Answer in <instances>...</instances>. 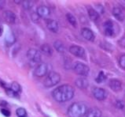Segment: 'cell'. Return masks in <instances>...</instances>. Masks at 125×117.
Here are the masks:
<instances>
[{"instance_id": "obj_27", "label": "cell", "mask_w": 125, "mask_h": 117, "mask_svg": "<svg viewBox=\"0 0 125 117\" xmlns=\"http://www.w3.org/2000/svg\"><path fill=\"white\" fill-rule=\"evenodd\" d=\"M105 79H106V75H105L103 71H101L95 78V81L97 83H101V82H102Z\"/></svg>"}, {"instance_id": "obj_1", "label": "cell", "mask_w": 125, "mask_h": 117, "mask_svg": "<svg viewBox=\"0 0 125 117\" xmlns=\"http://www.w3.org/2000/svg\"><path fill=\"white\" fill-rule=\"evenodd\" d=\"M74 90L73 87L70 85H62L56 88L52 92L53 98L56 101L60 103L66 102L70 100L74 97Z\"/></svg>"}, {"instance_id": "obj_28", "label": "cell", "mask_w": 125, "mask_h": 117, "mask_svg": "<svg viewBox=\"0 0 125 117\" xmlns=\"http://www.w3.org/2000/svg\"><path fill=\"white\" fill-rule=\"evenodd\" d=\"M119 64L121 68L125 70V55H123L119 59Z\"/></svg>"}, {"instance_id": "obj_13", "label": "cell", "mask_w": 125, "mask_h": 117, "mask_svg": "<svg viewBox=\"0 0 125 117\" xmlns=\"http://www.w3.org/2000/svg\"><path fill=\"white\" fill-rule=\"evenodd\" d=\"M113 14L115 17L116 19H117L120 22H123V21L125 19V14L123 11V10L121 8H120L118 6L113 7Z\"/></svg>"}, {"instance_id": "obj_16", "label": "cell", "mask_w": 125, "mask_h": 117, "mask_svg": "<svg viewBox=\"0 0 125 117\" xmlns=\"http://www.w3.org/2000/svg\"><path fill=\"white\" fill-rule=\"evenodd\" d=\"M76 85L80 89H86L88 87L89 85V82L87 81V79L86 78H78L75 82Z\"/></svg>"}, {"instance_id": "obj_31", "label": "cell", "mask_w": 125, "mask_h": 117, "mask_svg": "<svg viewBox=\"0 0 125 117\" xmlns=\"http://www.w3.org/2000/svg\"><path fill=\"white\" fill-rule=\"evenodd\" d=\"M119 45L123 48H125V36H123L120 40H119Z\"/></svg>"}, {"instance_id": "obj_36", "label": "cell", "mask_w": 125, "mask_h": 117, "mask_svg": "<svg viewBox=\"0 0 125 117\" xmlns=\"http://www.w3.org/2000/svg\"><path fill=\"white\" fill-rule=\"evenodd\" d=\"M25 117H27V116H25Z\"/></svg>"}, {"instance_id": "obj_9", "label": "cell", "mask_w": 125, "mask_h": 117, "mask_svg": "<svg viewBox=\"0 0 125 117\" xmlns=\"http://www.w3.org/2000/svg\"><path fill=\"white\" fill-rule=\"evenodd\" d=\"M104 33L108 36H113L115 33V28L113 23L111 21H107L103 25Z\"/></svg>"}, {"instance_id": "obj_2", "label": "cell", "mask_w": 125, "mask_h": 117, "mask_svg": "<svg viewBox=\"0 0 125 117\" xmlns=\"http://www.w3.org/2000/svg\"><path fill=\"white\" fill-rule=\"evenodd\" d=\"M88 111L87 106L83 102H75L68 108L67 115L69 117H83Z\"/></svg>"}, {"instance_id": "obj_23", "label": "cell", "mask_w": 125, "mask_h": 117, "mask_svg": "<svg viewBox=\"0 0 125 117\" xmlns=\"http://www.w3.org/2000/svg\"><path fill=\"white\" fill-rule=\"evenodd\" d=\"M10 89L13 91H14L15 93H18L19 92H21V85H19V83H17L16 82H13L12 84L10 85Z\"/></svg>"}, {"instance_id": "obj_14", "label": "cell", "mask_w": 125, "mask_h": 117, "mask_svg": "<svg viewBox=\"0 0 125 117\" xmlns=\"http://www.w3.org/2000/svg\"><path fill=\"white\" fill-rule=\"evenodd\" d=\"M109 85L114 92H120L122 89V83L117 79H111L109 81Z\"/></svg>"}, {"instance_id": "obj_3", "label": "cell", "mask_w": 125, "mask_h": 117, "mask_svg": "<svg viewBox=\"0 0 125 117\" xmlns=\"http://www.w3.org/2000/svg\"><path fill=\"white\" fill-rule=\"evenodd\" d=\"M61 81V76L58 73L55 71L50 72L44 81V85L46 87H53L59 83Z\"/></svg>"}, {"instance_id": "obj_24", "label": "cell", "mask_w": 125, "mask_h": 117, "mask_svg": "<svg viewBox=\"0 0 125 117\" xmlns=\"http://www.w3.org/2000/svg\"><path fill=\"white\" fill-rule=\"evenodd\" d=\"M23 7H24V9L26 10H29L31 9L32 7L33 6V5H34V2H32V1H23L21 2V3Z\"/></svg>"}, {"instance_id": "obj_29", "label": "cell", "mask_w": 125, "mask_h": 117, "mask_svg": "<svg viewBox=\"0 0 125 117\" xmlns=\"http://www.w3.org/2000/svg\"><path fill=\"white\" fill-rule=\"evenodd\" d=\"M1 112L3 114V115L5 116H6V117H8L10 116V111H8L7 109H5V108H2L1 109Z\"/></svg>"}, {"instance_id": "obj_15", "label": "cell", "mask_w": 125, "mask_h": 117, "mask_svg": "<svg viewBox=\"0 0 125 117\" xmlns=\"http://www.w3.org/2000/svg\"><path fill=\"white\" fill-rule=\"evenodd\" d=\"M50 10L46 6H40L37 8V14L41 17H47L50 15Z\"/></svg>"}, {"instance_id": "obj_6", "label": "cell", "mask_w": 125, "mask_h": 117, "mask_svg": "<svg viewBox=\"0 0 125 117\" xmlns=\"http://www.w3.org/2000/svg\"><path fill=\"white\" fill-rule=\"evenodd\" d=\"M69 52L72 54L73 56H75L79 58H85L86 56V52L84 48L78 45H72L69 48Z\"/></svg>"}, {"instance_id": "obj_30", "label": "cell", "mask_w": 125, "mask_h": 117, "mask_svg": "<svg viewBox=\"0 0 125 117\" xmlns=\"http://www.w3.org/2000/svg\"><path fill=\"white\" fill-rule=\"evenodd\" d=\"M39 16L37 14V13H33V14H32V21H34L35 22H37L38 20H39Z\"/></svg>"}, {"instance_id": "obj_12", "label": "cell", "mask_w": 125, "mask_h": 117, "mask_svg": "<svg viewBox=\"0 0 125 117\" xmlns=\"http://www.w3.org/2000/svg\"><path fill=\"white\" fill-rule=\"evenodd\" d=\"M46 25H47V28L51 32L57 33L59 30V26H58V24L56 21L53 20V19H46L45 20Z\"/></svg>"}, {"instance_id": "obj_10", "label": "cell", "mask_w": 125, "mask_h": 117, "mask_svg": "<svg viewBox=\"0 0 125 117\" xmlns=\"http://www.w3.org/2000/svg\"><path fill=\"white\" fill-rule=\"evenodd\" d=\"M81 35L85 40L88 41H94L95 39V36L92 30L88 28H83L81 29Z\"/></svg>"}, {"instance_id": "obj_32", "label": "cell", "mask_w": 125, "mask_h": 117, "mask_svg": "<svg viewBox=\"0 0 125 117\" xmlns=\"http://www.w3.org/2000/svg\"><path fill=\"white\" fill-rule=\"evenodd\" d=\"M0 85H1L2 87L5 88V89H8V87H7V85L6 82H4L3 81H0Z\"/></svg>"}, {"instance_id": "obj_33", "label": "cell", "mask_w": 125, "mask_h": 117, "mask_svg": "<svg viewBox=\"0 0 125 117\" xmlns=\"http://www.w3.org/2000/svg\"><path fill=\"white\" fill-rule=\"evenodd\" d=\"M122 102V101H116V106H117V107H118L119 108H123L124 107V105H123V104H122L121 103Z\"/></svg>"}, {"instance_id": "obj_35", "label": "cell", "mask_w": 125, "mask_h": 117, "mask_svg": "<svg viewBox=\"0 0 125 117\" xmlns=\"http://www.w3.org/2000/svg\"><path fill=\"white\" fill-rule=\"evenodd\" d=\"M2 31H3V28H2V26H0V36L2 35Z\"/></svg>"}, {"instance_id": "obj_8", "label": "cell", "mask_w": 125, "mask_h": 117, "mask_svg": "<svg viewBox=\"0 0 125 117\" xmlns=\"http://www.w3.org/2000/svg\"><path fill=\"white\" fill-rule=\"evenodd\" d=\"M94 97L98 100H104L107 97V92L102 88L95 87L92 90Z\"/></svg>"}, {"instance_id": "obj_20", "label": "cell", "mask_w": 125, "mask_h": 117, "mask_svg": "<svg viewBox=\"0 0 125 117\" xmlns=\"http://www.w3.org/2000/svg\"><path fill=\"white\" fill-rule=\"evenodd\" d=\"M15 41H16V39H15V36L12 33L10 32L6 35L5 42L7 45H13L15 43Z\"/></svg>"}, {"instance_id": "obj_17", "label": "cell", "mask_w": 125, "mask_h": 117, "mask_svg": "<svg viewBox=\"0 0 125 117\" xmlns=\"http://www.w3.org/2000/svg\"><path fill=\"white\" fill-rule=\"evenodd\" d=\"M86 117H101V111L98 108H92L87 111Z\"/></svg>"}, {"instance_id": "obj_4", "label": "cell", "mask_w": 125, "mask_h": 117, "mask_svg": "<svg viewBox=\"0 0 125 117\" xmlns=\"http://www.w3.org/2000/svg\"><path fill=\"white\" fill-rule=\"evenodd\" d=\"M72 69L76 74L80 75V76H83V77L87 76L89 72H90V68H89L87 65L84 64L83 63H80V62H76V63L73 64Z\"/></svg>"}, {"instance_id": "obj_25", "label": "cell", "mask_w": 125, "mask_h": 117, "mask_svg": "<svg viewBox=\"0 0 125 117\" xmlns=\"http://www.w3.org/2000/svg\"><path fill=\"white\" fill-rule=\"evenodd\" d=\"M6 94L9 96L10 97H15V98H19V94L17 93H15L14 91H13L11 89H6Z\"/></svg>"}, {"instance_id": "obj_18", "label": "cell", "mask_w": 125, "mask_h": 117, "mask_svg": "<svg viewBox=\"0 0 125 117\" xmlns=\"http://www.w3.org/2000/svg\"><path fill=\"white\" fill-rule=\"evenodd\" d=\"M53 48H55V50L58 51V52L60 53H64L66 51V48L65 45L60 40H56L54 43H53Z\"/></svg>"}, {"instance_id": "obj_7", "label": "cell", "mask_w": 125, "mask_h": 117, "mask_svg": "<svg viewBox=\"0 0 125 117\" xmlns=\"http://www.w3.org/2000/svg\"><path fill=\"white\" fill-rule=\"evenodd\" d=\"M47 65L46 63H39L37 65V67H35L34 70V72H33V74L35 75V77H39V78H42L44 77L47 73Z\"/></svg>"}, {"instance_id": "obj_26", "label": "cell", "mask_w": 125, "mask_h": 117, "mask_svg": "<svg viewBox=\"0 0 125 117\" xmlns=\"http://www.w3.org/2000/svg\"><path fill=\"white\" fill-rule=\"evenodd\" d=\"M16 114L19 117H25V116H26V115H27V111H26V110H25L24 108H19L17 109Z\"/></svg>"}, {"instance_id": "obj_11", "label": "cell", "mask_w": 125, "mask_h": 117, "mask_svg": "<svg viewBox=\"0 0 125 117\" xmlns=\"http://www.w3.org/2000/svg\"><path fill=\"white\" fill-rule=\"evenodd\" d=\"M4 20L10 24H14L16 22V14L11 10H5L2 14Z\"/></svg>"}, {"instance_id": "obj_22", "label": "cell", "mask_w": 125, "mask_h": 117, "mask_svg": "<svg viewBox=\"0 0 125 117\" xmlns=\"http://www.w3.org/2000/svg\"><path fill=\"white\" fill-rule=\"evenodd\" d=\"M66 18H67L68 22H69L73 27L76 28V26H77V21H76V17H74L72 14H70V13H68V14H66Z\"/></svg>"}, {"instance_id": "obj_19", "label": "cell", "mask_w": 125, "mask_h": 117, "mask_svg": "<svg viewBox=\"0 0 125 117\" xmlns=\"http://www.w3.org/2000/svg\"><path fill=\"white\" fill-rule=\"evenodd\" d=\"M40 51L47 56H51L53 55V49L49 45L46 44V45H43L40 47Z\"/></svg>"}, {"instance_id": "obj_34", "label": "cell", "mask_w": 125, "mask_h": 117, "mask_svg": "<svg viewBox=\"0 0 125 117\" xmlns=\"http://www.w3.org/2000/svg\"><path fill=\"white\" fill-rule=\"evenodd\" d=\"M5 4H6V2L5 1H1L0 0V10L2 9L5 6Z\"/></svg>"}, {"instance_id": "obj_5", "label": "cell", "mask_w": 125, "mask_h": 117, "mask_svg": "<svg viewBox=\"0 0 125 117\" xmlns=\"http://www.w3.org/2000/svg\"><path fill=\"white\" fill-rule=\"evenodd\" d=\"M27 57L31 63H39L41 61V53L39 50L35 48H30L27 51Z\"/></svg>"}, {"instance_id": "obj_21", "label": "cell", "mask_w": 125, "mask_h": 117, "mask_svg": "<svg viewBox=\"0 0 125 117\" xmlns=\"http://www.w3.org/2000/svg\"><path fill=\"white\" fill-rule=\"evenodd\" d=\"M88 15L90 17L91 20L94 21V22H95V21H97L99 18V13L92 8L88 10Z\"/></svg>"}]
</instances>
